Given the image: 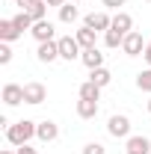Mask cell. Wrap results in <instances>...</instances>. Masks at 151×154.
I'll return each mask as SVG.
<instances>
[{
  "mask_svg": "<svg viewBox=\"0 0 151 154\" xmlns=\"http://www.w3.org/2000/svg\"><path fill=\"white\" fill-rule=\"evenodd\" d=\"M107 134L116 136V139H125V136H131V119L122 113L110 116V122H107Z\"/></svg>",
  "mask_w": 151,
  "mask_h": 154,
  "instance_id": "obj_3",
  "label": "cell"
},
{
  "mask_svg": "<svg viewBox=\"0 0 151 154\" xmlns=\"http://www.w3.org/2000/svg\"><path fill=\"white\" fill-rule=\"evenodd\" d=\"M136 86H139L142 92H151V68H145V71L136 74Z\"/></svg>",
  "mask_w": 151,
  "mask_h": 154,
  "instance_id": "obj_22",
  "label": "cell"
},
{
  "mask_svg": "<svg viewBox=\"0 0 151 154\" xmlns=\"http://www.w3.org/2000/svg\"><path fill=\"white\" fill-rule=\"evenodd\" d=\"M89 80H92V83H98V86L104 89V86H110V80H113V74H110V71H107V68L101 65V68H95V71H89Z\"/></svg>",
  "mask_w": 151,
  "mask_h": 154,
  "instance_id": "obj_19",
  "label": "cell"
},
{
  "mask_svg": "<svg viewBox=\"0 0 151 154\" xmlns=\"http://www.w3.org/2000/svg\"><path fill=\"white\" fill-rule=\"evenodd\" d=\"M80 62H83L89 71H95V68H101V65H104V54H101L98 48H86V51L80 54Z\"/></svg>",
  "mask_w": 151,
  "mask_h": 154,
  "instance_id": "obj_10",
  "label": "cell"
},
{
  "mask_svg": "<svg viewBox=\"0 0 151 154\" xmlns=\"http://www.w3.org/2000/svg\"><path fill=\"white\" fill-rule=\"evenodd\" d=\"M148 113H151V98H148Z\"/></svg>",
  "mask_w": 151,
  "mask_h": 154,
  "instance_id": "obj_32",
  "label": "cell"
},
{
  "mask_svg": "<svg viewBox=\"0 0 151 154\" xmlns=\"http://www.w3.org/2000/svg\"><path fill=\"white\" fill-rule=\"evenodd\" d=\"M83 154H107V148H104L101 142H86V145H83Z\"/></svg>",
  "mask_w": 151,
  "mask_h": 154,
  "instance_id": "obj_24",
  "label": "cell"
},
{
  "mask_svg": "<svg viewBox=\"0 0 151 154\" xmlns=\"http://www.w3.org/2000/svg\"><path fill=\"white\" fill-rule=\"evenodd\" d=\"M80 98H83V101H101V86L92 83V80H86V83L80 86Z\"/></svg>",
  "mask_w": 151,
  "mask_h": 154,
  "instance_id": "obj_16",
  "label": "cell"
},
{
  "mask_svg": "<svg viewBox=\"0 0 151 154\" xmlns=\"http://www.w3.org/2000/svg\"><path fill=\"white\" fill-rule=\"evenodd\" d=\"M30 33H33V38H36V42H57V38H54L57 27H54V24H51L48 18H45V21H36Z\"/></svg>",
  "mask_w": 151,
  "mask_h": 154,
  "instance_id": "obj_7",
  "label": "cell"
},
{
  "mask_svg": "<svg viewBox=\"0 0 151 154\" xmlns=\"http://www.w3.org/2000/svg\"><path fill=\"white\" fill-rule=\"evenodd\" d=\"M110 30H119L122 36H128V33H133V18L128 15V12H116L113 15V27Z\"/></svg>",
  "mask_w": 151,
  "mask_h": 154,
  "instance_id": "obj_14",
  "label": "cell"
},
{
  "mask_svg": "<svg viewBox=\"0 0 151 154\" xmlns=\"http://www.w3.org/2000/svg\"><path fill=\"white\" fill-rule=\"evenodd\" d=\"M122 42H125V36H122L119 30H107V33H104V45H107V48H122Z\"/></svg>",
  "mask_w": 151,
  "mask_h": 154,
  "instance_id": "obj_21",
  "label": "cell"
},
{
  "mask_svg": "<svg viewBox=\"0 0 151 154\" xmlns=\"http://www.w3.org/2000/svg\"><path fill=\"white\" fill-rule=\"evenodd\" d=\"M77 18H80V12H77L74 3H62V6H59V21H62V24H74Z\"/></svg>",
  "mask_w": 151,
  "mask_h": 154,
  "instance_id": "obj_18",
  "label": "cell"
},
{
  "mask_svg": "<svg viewBox=\"0 0 151 154\" xmlns=\"http://www.w3.org/2000/svg\"><path fill=\"white\" fill-rule=\"evenodd\" d=\"M3 104H6V107H18V104H24V86H18V83H6V86H3Z\"/></svg>",
  "mask_w": 151,
  "mask_h": 154,
  "instance_id": "obj_8",
  "label": "cell"
},
{
  "mask_svg": "<svg viewBox=\"0 0 151 154\" xmlns=\"http://www.w3.org/2000/svg\"><path fill=\"white\" fill-rule=\"evenodd\" d=\"M36 57H39V62H57L59 59V45L57 42H39Z\"/></svg>",
  "mask_w": 151,
  "mask_h": 154,
  "instance_id": "obj_9",
  "label": "cell"
},
{
  "mask_svg": "<svg viewBox=\"0 0 151 154\" xmlns=\"http://www.w3.org/2000/svg\"><path fill=\"white\" fill-rule=\"evenodd\" d=\"M21 36H24V33L12 24V18H3V21H0V38H3V42H9V45H12V42L21 38Z\"/></svg>",
  "mask_w": 151,
  "mask_h": 154,
  "instance_id": "obj_15",
  "label": "cell"
},
{
  "mask_svg": "<svg viewBox=\"0 0 151 154\" xmlns=\"http://www.w3.org/2000/svg\"><path fill=\"white\" fill-rule=\"evenodd\" d=\"M15 3L21 6V12H30V9L36 6V0H15Z\"/></svg>",
  "mask_w": 151,
  "mask_h": 154,
  "instance_id": "obj_27",
  "label": "cell"
},
{
  "mask_svg": "<svg viewBox=\"0 0 151 154\" xmlns=\"http://www.w3.org/2000/svg\"><path fill=\"white\" fill-rule=\"evenodd\" d=\"M57 45H59V59H65V62H74V59H80V54H83V48H80V42H77L74 36L57 38Z\"/></svg>",
  "mask_w": 151,
  "mask_h": 154,
  "instance_id": "obj_2",
  "label": "cell"
},
{
  "mask_svg": "<svg viewBox=\"0 0 151 154\" xmlns=\"http://www.w3.org/2000/svg\"><path fill=\"white\" fill-rule=\"evenodd\" d=\"M6 62H12V48H9V42L0 45V65H6Z\"/></svg>",
  "mask_w": 151,
  "mask_h": 154,
  "instance_id": "obj_25",
  "label": "cell"
},
{
  "mask_svg": "<svg viewBox=\"0 0 151 154\" xmlns=\"http://www.w3.org/2000/svg\"><path fill=\"white\" fill-rule=\"evenodd\" d=\"M128 154H151L148 136H128Z\"/></svg>",
  "mask_w": 151,
  "mask_h": 154,
  "instance_id": "obj_13",
  "label": "cell"
},
{
  "mask_svg": "<svg viewBox=\"0 0 151 154\" xmlns=\"http://www.w3.org/2000/svg\"><path fill=\"white\" fill-rule=\"evenodd\" d=\"M101 3H104L107 9H116V12H119V6H125L128 0H101Z\"/></svg>",
  "mask_w": 151,
  "mask_h": 154,
  "instance_id": "obj_26",
  "label": "cell"
},
{
  "mask_svg": "<svg viewBox=\"0 0 151 154\" xmlns=\"http://www.w3.org/2000/svg\"><path fill=\"white\" fill-rule=\"evenodd\" d=\"M15 154H39V151H36V148H30V142H27V145H18Z\"/></svg>",
  "mask_w": 151,
  "mask_h": 154,
  "instance_id": "obj_28",
  "label": "cell"
},
{
  "mask_svg": "<svg viewBox=\"0 0 151 154\" xmlns=\"http://www.w3.org/2000/svg\"><path fill=\"white\" fill-rule=\"evenodd\" d=\"M71 3H80V0H71Z\"/></svg>",
  "mask_w": 151,
  "mask_h": 154,
  "instance_id": "obj_33",
  "label": "cell"
},
{
  "mask_svg": "<svg viewBox=\"0 0 151 154\" xmlns=\"http://www.w3.org/2000/svg\"><path fill=\"white\" fill-rule=\"evenodd\" d=\"M12 24L24 33V30H33V24H36V21H33V15H30V12H18V15L12 18Z\"/></svg>",
  "mask_w": 151,
  "mask_h": 154,
  "instance_id": "obj_20",
  "label": "cell"
},
{
  "mask_svg": "<svg viewBox=\"0 0 151 154\" xmlns=\"http://www.w3.org/2000/svg\"><path fill=\"white\" fill-rule=\"evenodd\" d=\"M39 131V125L36 122H30V119H21V122H15V125H9L6 128V139H9V145H27L33 136H36Z\"/></svg>",
  "mask_w": 151,
  "mask_h": 154,
  "instance_id": "obj_1",
  "label": "cell"
},
{
  "mask_svg": "<svg viewBox=\"0 0 151 154\" xmlns=\"http://www.w3.org/2000/svg\"><path fill=\"white\" fill-rule=\"evenodd\" d=\"M45 98H48V89H45L42 83H36V80H33V83H24V104H33V107H36Z\"/></svg>",
  "mask_w": 151,
  "mask_h": 154,
  "instance_id": "obj_6",
  "label": "cell"
},
{
  "mask_svg": "<svg viewBox=\"0 0 151 154\" xmlns=\"http://www.w3.org/2000/svg\"><path fill=\"white\" fill-rule=\"evenodd\" d=\"M0 154H15V151H9V148H3V151H0Z\"/></svg>",
  "mask_w": 151,
  "mask_h": 154,
  "instance_id": "obj_31",
  "label": "cell"
},
{
  "mask_svg": "<svg viewBox=\"0 0 151 154\" xmlns=\"http://www.w3.org/2000/svg\"><path fill=\"white\" fill-rule=\"evenodd\" d=\"M145 45L148 42H142V33H128L125 36V42H122V51L128 54V57H139V54H145Z\"/></svg>",
  "mask_w": 151,
  "mask_h": 154,
  "instance_id": "obj_4",
  "label": "cell"
},
{
  "mask_svg": "<svg viewBox=\"0 0 151 154\" xmlns=\"http://www.w3.org/2000/svg\"><path fill=\"white\" fill-rule=\"evenodd\" d=\"M30 15H33V21H45V15H48V3H45V0H36V6L30 9Z\"/></svg>",
  "mask_w": 151,
  "mask_h": 154,
  "instance_id": "obj_23",
  "label": "cell"
},
{
  "mask_svg": "<svg viewBox=\"0 0 151 154\" xmlns=\"http://www.w3.org/2000/svg\"><path fill=\"white\" fill-rule=\"evenodd\" d=\"M83 24L92 27L95 33H107V30L113 27V15H107V12H92V15H86Z\"/></svg>",
  "mask_w": 151,
  "mask_h": 154,
  "instance_id": "obj_5",
  "label": "cell"
},
{
  "mask_svg": "<svg viewBox=\"0 0 151 154\" xmlns=\"http://www.w3.org/2000/svg\"><path fill=\"white\" fill-rule=\"evenodd\" d=\"M36 136L42 139V142H54L59 136V128H57V122H51V119H45V122H39V131Z\"/></svg>",
  "mask_w": 151,
  "mask_h": 154,
  "instance_id": "obj_11",
  "label": "cell"
},
{
  "mask_svg": "<svg viewBox=\"0 0 151 154\" xmlns=\"http://www.w3.org/2000/svg\"><path fill=\"white\" fill-rule=\"evenodd\" d=\"M142 57H145V62H148V65H151V42H148V45H145V54H142Z\"/></svg>",
  "mask_w": 151,
  "mask_h": 154,
  "instance_id": "obj_29",
  "label": "cell"
},
{
  "mask_svg": "<svg viewBox=\"0 0 151 154\" xmlns=\"http://www.w3.org/2000/svg\"><path fill=\"white\" fill-rule=\"evenodd\" d=\"M45 3H48V6H62L65 0H45Z\"/></svg>",
  "mask_w": 151,
  "mask_h": 154,
  "instance_id": "obj_30",
  "label": "cell"
},
{
  "mask_svg": "<svg viewBox=\"0 0 151 154\" xmlns=\"http://www.w3.org/2000/svg\"><path fill=\"white\" fill-rule=\"evenodd\" d=\"M148 3H151V0H148Z\"/></svg>",
  "mask_w": 151,
  "mask_h": 154,
  "instance_id": "obj_34",
  "label": "cell"
},
{
  "mask_svg": "<svg viewBox=\"0 0 151 154\" xmlns=\"http://www.w3.org/2000/svg\"><path fill=\"white\" fill-rule=\"evenodd\" d=\"M77 116L80 119H95L98 116V101H77Z\"/></svg>",
  "mask_w": 151,
  "mask_h": 154,
  "instance_id": "obj_17",
  "label": "cell"
},
{
  "mask_svg": "<svg viewBox=\"0 0 151 154\" xmlns=\"http://www.w3.org/2000/svg\"><path fill=\"white\" fill-rule=\"evenodd\" d=\"M74 38L80 42V48H83V51H86V48H98V33H95L92 27H86V24L74 33Z\"/></svg>",
  "mask_w": 151,
  "mask_h": 154,
  "instance_id": "obj_12",
  "label": "cell"
}]
</instances>
